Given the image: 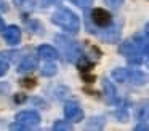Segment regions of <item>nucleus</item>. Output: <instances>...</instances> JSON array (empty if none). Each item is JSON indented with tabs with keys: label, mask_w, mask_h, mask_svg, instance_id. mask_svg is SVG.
I'll return each mask as SVG.
<instances>
[{
	"label": "nucleus",
	"mask_w": 149,
	"mask_h": 131,
	"mask_svg": "<svg viewBox=\"0 0 149 131\" xmlns=\"http://www.w3.org/2000/svg\"><path fill=\"white\" fill-rule=\"evenodd\" d=\"M119 53L123 54L130 64H141L144 61V56L149 54V40L143 35H135L120 43Z\"/></svg>",
	"instance_id": "1"
},
{
	"label": "nucleus",
	"mask_w": 149,
	"mask_h": 131,
	"mask_svg": "<svg viewBox=\"0 0 149 131\" xmlns=\"http://www.w3.org/2000/svg\"><path fill=\"white\" fill-rule=\"evenodd\" d=\"M53 24L61 27L63 30L71 32V34H77L80 30V19L72 10L66 8V6H59L55 13L52 15Z\"/></svg>",
	"instance_id": "2"
},
{
	"label": "nucleus",
	"mask_w": 149,
	"mask_h": 131,
	"mask_svg": "<svg viewBox=\"0 0 149 131\" xmlns=\"http://www.w3.org/2000/svg\"><path fill=\"white\" fill-rule=\"evenodd\" d=\"M112 78L119 83H132V85H146L149 82V75L141 70L136 69H123V67H117L112 70Z\"/></svg>",
	"instance_id": "3"
},
{
	"label": "nucleus",
	"mask_w": 149,
	"mask_h": 131,
	"mask_svg": "<svg viewBox=\"0 0 149 131\" xmlns=\"http://www.w3.org/2000/svg\"><path fill=\"white\" fill-rule=\"evenodd\" d=\"M40 123V115L36 110H21L15 117V125H11L13 130H31Z\"/></svg>",
	"instance_id": "4"
},
{
	"label": "nucleus",
	"mask_w": 149,
	"mask_h": 131,
	"mask_svg": "<svg viewBox=\"0 0 149 131\" xmlns=\"http://www.w3.org/2000/svg\"><path fill=\"white\" fill-rule=\"evenodd\" d=\"M56 42H59V45H61L66 58H68L69 61H72V62H77V61L84 56L80 46H79L75 42L69 40V38H66V37H56Z\"/></svg>",
	"instance_id": "5"
},
{
	"label": "nucleus",
	"mask_w": 149,
	"mask_h": 131,
	"mask_svg": "<svg viewBox=\"0 0 149 131\" xmlns=\"http://www.w3.org/2000/svg\"><path fill=\"white\" fill-rule=\"evenodd\" d=\"M90 19L96 27L100 29H106L109 26H112V16L107 10L104 8H93L90 13Z\"/></svg>",
	"instance_id": "6"
},
{
	"label": "nucleus",
	"mask_w": 149,
	"mask_h": 131,
	"mask_svg": "<svg viewBox=\"0 0 149 131\" xmlns=\"http://www.w3.org/2000/svg\"><path fill=\"white\" fill-rule=\"evenodd\" d=\"M64 117L72 123H79L84 120V110L77 102H68L64 105Z\"/></svg>",
	"instance_id": "7"
},
{
	"label": "nucleus",
	"mask_w": 149,
	"mask_h": 131,
	"mask_svg": "<svg viewBox=\"0 0 149 131\" xmlns=\"http://www.w3.org/2000/svg\"><path fill=\"white\" fill-rule=\"evenodd\" d=\"M21 35H23V32H21V29L18 27V26H8L7 29H3V38L8 45H11V46L19 43Z\"/></svg>",
	"instance_id": "8"
},
{
	"label": "nucleus",
	"mask_w": 149,
	"mask_h": 131,
	"mask_svg": "<svg viewBox=\"0 0 149 131\" xmlns=\"http://www.w3.org/2000/svg\"><path fill=\"white\" fill-rule=\"evenodd\" d=\"M101 83H103V91H104V99H106V102L116 104V102L119 101V98H117V89H116V86H114V83L107 78H103Z\"/></svg>",
	"instance_id": "9"
},
{
	"label": "nucleus",
	"mask_w": 149,
	"mask_h": 131,
	"mask_svg": "<svg viewBox=\"0 0 149 131\" xmlns=\"http://www.w3.org/2000/svg\"><path fill=\"white\" fill-rule=\"evenodd\" d=\"M36 69H37V56H32V54L24 56V59L18 66V72L19 73H27V72H32Z\"/></svg>",
	"instance_id": "10"
},
{
	"label": "nucleus",
	"mask_w": 149,
	"mask_h": 131,
	"mask_svg": "<svg viewBox=\"0 0 149 131\" xmlns=\"http://www.w3.org/2000/svg\"><path fill=\"white\" fill-rule=\"evenodd\" d=\"M37 51H39V56L45 61H56L59 58L58 50L55 46H52V45H40Z\"/></svg>",
	"instance_id": "11"
},
{
	"label": "nucleus",
	"mask_w": 149,
	"mask_h": 131,
	"mask_svg": "<svg viewBox=\"0 0 149 131\" xmlns=\"http://www.w3.org/2000/svg\"><path fill=\"white\" fill-rule=\"evenodd\" d=\"M136 117L141 121L149 120V101H144L138 105V109H136Z\"/></svg>",
	"instance_id": "12"
},
{
	"label": "nucleus",
	"mask_w": 149,
	"mask_h": 131,
	"mask_svg": "<svg viewBox=\"0 0 149 131\" xmlns=\"http://www.w3.org/2000/svg\"><path fill=\"white\" fill-rule=\"evenodd\" d=\"M13 2L18 8L24 10V11H32L36 6V0H13Z\"/></svg>",
	"instance_id": "13"
},
{
	"label": "nucleus",
	"mask_w": 149,
	"mask_h": 131,
	"mask_svg": "<svg viewBox=\"0 0 149 131\" xmlns=\"http://www.w3.org/2000/svg\"><path fill=\"white\" fill-rule=\"evenodd\" d=\"M56 72H58L56 64H53V61H47V64L43 66V69H42V75L53 77V75H56Z\"/></svg>",
	"instance_id": "14"
},
{
	"label": "nucleus",
	"mask_w": 149,
	"mask_h": 131,
	"mask_svg": "<svg viewBox=\"0 0 149 131\" xmlns=\"http://www.w3.org/2000/svg\"><path fill=\"white\" fill-rule=\"evenodd\" d=\"M10 69V61L5 56V53H0V77H3Z\"/></svg>",
	"instance_id": "15"
},
{
	"label": "nucleus",
	"mask_w": 149,
	"mask_h": 131,
	"mask_svg": "<svg viewBox=\"0 0 149 131\" xmlns=\"http://www.w3.org/2000/svg\"><path fill=\"white\" fill-rule=\"evenodd\" d=\"M71 123H66V121H63V120H58V121H55V125H53V130L55 131H59V130H63V131H68V130H71Z\"/></svg>",
	"instance_id": "16"
},
{
	"label": "nucleus",
	"mask_w": 149,
	"mask_h": 131,
	"mask_svg": "<svg viewBox=\"0 0 149 131\" xmlns=\"http://www.w3.org/2000/svg\"><path fill=\"white\" fill-rule=\"evenodd\" d=\"M104 3L107 6H111L112 10H119L123 5V0H104Z\"/></svg>",
	"instance_id": "17"
},
{
	"label": "nucleus",
	"mask_w": 149,
	"mask_h": 131,
	"mask_svg": "<svg viewBox=\"0 0 149 131\" xmlns=\"http://www.w3.org/2000/svg\"><path fill=\"white\" fill-rule=\"evenodd\" d=\"M74 5L77 6H82V8H85V6H90L91 3H93V0H71Z\"/></svg>",
	"instance_id": "18"
},
{
	"label": "nucleus",
	"mask_w": 149,
	"mask_h": 131,
	"mask_svg": "<svg viewBox=\"0 0 149 131\" xmlns=\"http://www.w3.org/2000/svg\"><path fill=\"white\" fill-rule=\"evenodd\" d=\"M61 0H40V3H42V6H52V5H56V3H59Z\"/></svg>",
	"instance_id": "19"
},
{
	"label": "nucleus",
	"mask_w": 149,
	"mask_h": 131,
	"mask_svg": "<svg viewBox=\"0 0 149 131\" xmlns=\"http://www.w3.org/2000/svg\"><path fill=\"white\" fill-rule=\"evenodd\" d=\"M135 130H149V126H148V125H146V123H139V125H136V126H135Z\"/></svg>",
	"instance_id": "20"
},
{
	"label": "nucleus",
	"mask_w": 149,
	"mask_h": 131,
	"mask_svg": "<svg viewBox=\"0 0 149 131\" xmlns=\"http://www.w3.org/2000/svg\"><path fill=\"white\" fill-rule=\"evenodd\" d=\"M3 29H5V22H3V19L0 18V32L3 30Z\"/></svg>",
	"instance_id": "21"
},
{
	"label": "nucleus",
	"mask_w": 149,
	"mask_h": 131,
	"mask_svg": "<svg viewBox=\"0 0 149 131\" xmlns=\"http://www.w3.org/2000/svg\"><path fill=\"white\" fill-rule=\"evenodd\" d=\"M144 34H146V35H148V37H149V22H148V24L144 26Z\"/></svg>",
	"instance_id": "22"
},
{
	"label": "nucleus",
	"mask_w": 149,
	"mask_h": 131,
	"mask_svg": "<svg viewBox=\"0 0 149 131\" xmlns=\"http://www.w3.org/2000/svg\"><path fill=\"white\" fill-rule=\"evenodd\" d=\"M148 69H149V59H148Z\"/></svg>",
	"instance_id": "23"
}]
</instances>
